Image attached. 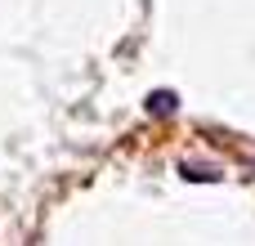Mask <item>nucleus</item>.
I'll return each mask as SVG.
<instances>
[{"instance_id":"f257e3e1","label":"nucleus","mask_w":255,"mask_h":246,"mask_svg":"<svg viewBox=\"0 0 255 246\" xmlns=\"http://www.w3.org/2000/svg\"><path fill=\"white\" fill-rule=\"evenodd\" d=\"M175 108H179V94H175V90H152V94H148V112H152V117H170Z\"/></svg>"},{"instance_id":"f03ea898","label":"nucleus","mask_w":255,"mask_h":246,"mask_svg":"<svg viewBox=\"0 0 255 246\" xmlns=\"http://www.w3.org/2000/svg\"><path fill=\"white\" fill-rule=\"evenodd\" d=\"M184 175H188V179H220L211 166H184Z\"/></svg>"}]
</instances>
